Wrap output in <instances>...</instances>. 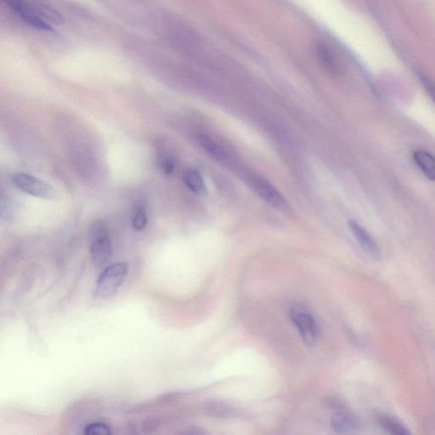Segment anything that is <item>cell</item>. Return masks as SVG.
<instances>
[{
	"label": "cell",
	"instance_id": "obj_9",
	"mask_svg": "<svg viewBox=\"0 0 435 435\" xmlns=\"http://www.w3.org/2000/svg\"><path fill=\"white\" fill-rule=\"evenodd\" d=\"M332 428L336 434H347L355 432L358 424L351 414L344 412L337 413L332 417Z\"/></svg>",
	"mask_w": 435,
	"mask_h": 435
},
{
	"label": "cell",
	"instance_id": "obj_5",
	"mask_svg": "<svg viewBox=\"0 0 435 435\" xmlns=\"http://www.w3.org/2000/svg\"><path fill=\"white\" fill-rule=\"evenodd\" d=\"M253 187L260 197L276 209L280 210L290 209V205L285 197L271 182L264 180L263 178H254Z\"/></svg>",
	"mask_w": 435,
	"mask_h": 435
},
{
	"label": "cell",
	"instance_id": "obj_15",
	"mask_svg": "<svg viewBox=\"0 0 435 435\" xmlns=\"http://www.w3.org/2000/svg\"><path fill=\"white\" fill-rule=\"evenodd\" d=\"M161 420L158 417H150L146 418L141 424L142 432L145 434H152L154 431L160 429Z\"/></svg>",
	"mask_w": 435,
	"mask_h": 435
},
{
	"label": "cell",
	"instance_id": "obj_7",
	"mask_svg": "<svg viewBox=\"0 0 435 435\" xmlns=\"http://www.w3.org/2000/svg\"><path fill=\"white\" fill-rule=\"evenodd\" d=\"M349 226L353 237L356 238V241L359 242L365 253L372 259L379 260L382 257L380 247L368 231L355 221H349Z\"/></svg>",
	"mask_w": 435,
	"mask_h": 435
},
{
	"label": "cell",
	"instance_id": "obj_11",
	"mask_svg": "<svg viewBox=\"0 0 435 435\" xmlns=\"http://www.w3.org/2000/svg\"><path fill=\"white\" fill-rule=\"evenodd\" d=\"M196 141L198 145L215 160L221 161L226 160V155L225 152H223L221 146L216 144V142L214 141L209 136L199 135L197 136Z\"/></svg>",
	"mask_w": 435,
	"mask_h": 435
},
{
	"label": "cell",
	"instance_id": "obj_10",
	"mask_svg": "<svg viewBox=\"0 0 435 435\" xmlns=\"http://www.w3.org/2000/svg\"><path fill=\"white\" fill-rule=\"evenodd\" d=\"M377 422L381 428L390 434L408 435L410 434L408 427L403 422L389 415H379L377 417Z\"/></svg>",
	"mask_w": 435,
	"mask_h": 435
},
{
	"label": "cell",
	"instance_id": "obj_17",
	"mask_svg": "<svg viewBox=\"0 0 435 435\" xmlns=\"http://www.w3.org/2000/svg\"><path fill=\"white\" fill-rule=\"evenodd\" d=\"M161 168L166 174H171L176 168V164L171 157H164L161 162Z\"/></svg>",
	"mask_w": 435,
	"mask_h": 435
},
{
	"label": "cell",
	"instance_id": "obj_14",
	"mask_svg": "<svg viewBox=\"0 0 435 435\" xmlns=\"http://www.w3.org/2000/svg\"><path fill=\"white\" fill-rule=\"evenodd\" d=\"M132 226L138 231H143L148 226V216L144 207H141L134 215Z\"/></svg>",
	"mask_w": 435,
	"mask_h": 435
},
{
	"label": "cell",
	"instance_id": "obj_13",
	"mask_svg": "<svg viewBox=\"0 0 435 435\" xmlns=\"http://www.w3.org/2000/svg\"><path fill=\"white\" fill-rule=\"evenodd\" d=\"M84 433L87 435H109L112 434V430L103 422H93L85 427Z\"/></svg>",
	"mask_w": 435,
	"mask_h": 435
},
{
	"label": "cell",
	"instance_id": "obj_4",
	"mask_svg": "<svg viewBox=\"0 0 435 435\" xmlns=\"http://www.w3.org/2000/svg\"><path fill=\"white\" fill-rule=\"evenodd\" d=\"M11 182L16 188L32 197L52 200L56 198V192L51 185L39 178L25 173H18L11 176Z\"/></svg>",
	"mask_w": 435,
	"mask_h": 435
},
{
	"label": "cell",
	"instance_id": "obj_8",
	"mask_svg": "<svg viewBox=\"0 0 435 435\" xmlns=\"http://www.w3.org/2000/svg\"><path fill=\"white\" fill-rule=\"evenodd\" d=\"M413 157L415 164L426 178L435 182V157L424 150H415Z\"/></svg>",
	"mask_w": 435,
	"mask_h": 435
},
{
	"label": "cell",
	"instance_id": "obj_6",
	"mask_svg": "<svg viewBox=\"0 0 435 435\" xmlns=\"http://www.w3.org/2000/svg\"><path fill=\"white\" fill-rule=\"evenodd\" d=\"M11 9L16 15L20 16L24 22L30 24L32 27L38 28L40 30H51L50 24L40 18L38 12L34 8L28 5L24 0H4Z\"/></svg>",
	"mask_w": 435,
	"mask_h": 435
},
{
	"label": "cell",
	"instance_id": "obj_3",
	"mask_svg": "<svg viewBox=\"0 0 435 435\" xmlns=\"http://www.w3.org/2000/svg\"><path fill=\"white\" fill-rule=\"evenodd\" d=\"M290 317L298 328L304 342L308 345H314L319 337V326L314 316L307 309L299 304H294L290 308Z\"/></svg>",
	"mask_w": 435,
	"mask_h": 435
},
{
	"label": "cell",
	"instance_id": "obj_1",
	"mask_svg": "<svg viewBox=\"0 0 435 435\" xmlns=\"http://www.w3.org/2000/svg\"><path fill=\"white\" fill-rule=\"evenodd\" d=\"M88 235L93 264L99 268L107 266L113 252L107 223L103 219H96L89 226Z\"/></svg>",
	"mask_w": 435,
	"mask_h": 435
},
{
	"label": "cell",
	"instance_id": "obj_12",
	"mask_svg": "<svg viewBox=\"0 0 435 435\" xmlns=\"http://www.w3.org/2000/svg\"><path fill=\"white\" fill-rule=\"evenodd\" d=\"M185 184L188 188L196 194H203L206 192L205 182L201 174L195 169L188 170L184 176Z\"/></svg>",
	"mask_w": 435,
	"mask_h": 435
},
{
	"label": "cell",
	"instance_id": "obj_2",
	"mask_svg": "<svg viewBox=\"0 0 435 435\" xmlns=\"http://www.w3.org/2000/svg\"><path fill=\"white\" fill-rule=\"evenodd\" d=\"M128 274V266L124 263L113 264L105 267L97 280L95 297L99 299H108L115 296L123 285Z\"/></svg>",
	"mask_w": 435,
	"mask_h": 435
},
{
	"label": "cell",
	"instance_id": "obj_16",
	"mask_svg": "<svg viewBox=\"0 0 435 435\" xmlns=\"http://www.w3.org/2000/svg\"><path fill=\"white\" fill-rule=\"evenodd\" d=\"M422 84L435 104V84L425 76L420 77Z\"/></svg>",
	"mask_w": 435,
	"mask_h": 435
}]
</instances>
